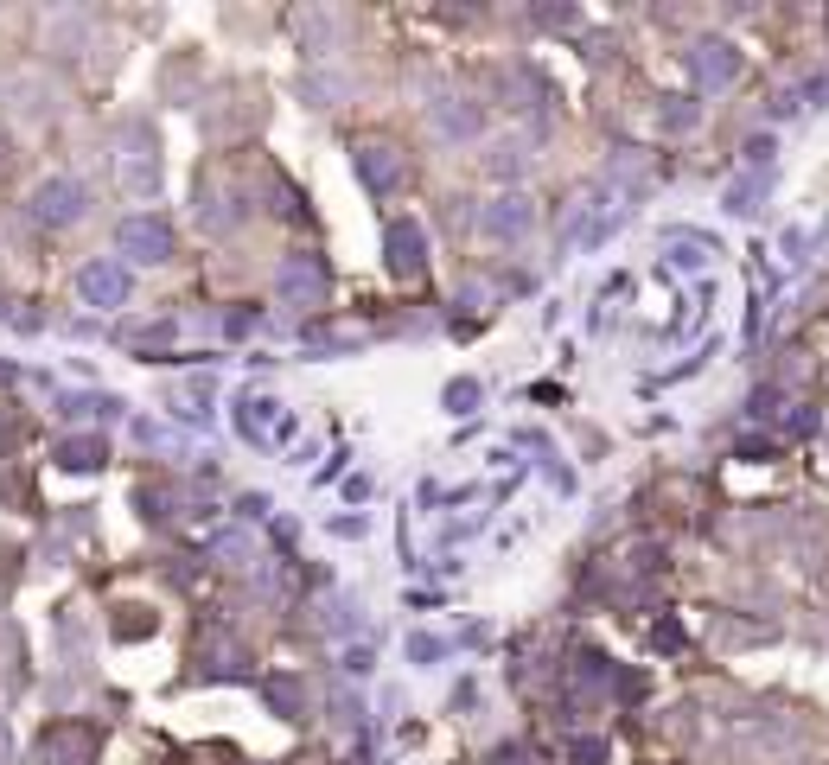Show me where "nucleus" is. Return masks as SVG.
Instances as JSON below:
<instances>
[{
	"label": "nucleus",
	"mask_w": 829,
	"mask_h": 765,
	"mask_svg": "<svg viewBox=\"0 0 829 765\" xmlns=\"http://www.w3.org/2000/svg\"><path fill=\"white\" fill-rule=\"evenodd\" d=\"M121 255L128 262H166L173 255V230L160 218H128L121 224Z\"/></svg>",
	"instance_id": "1"
},
{
	"label": "nucleus",
	"mask_w": 829,
	"mask_h": 765,
	"mask_svg": "<svg viewBox=\"0 0 829 765\" xmlns=\"http://www.w3.org/2000/svg\"><path fill=\"white\" fill-rule=\"evenodd\" d=\"M58 466H71V472L103 466V440H64V447H58Z\"/></svg>",
	"instance_id": "9"
},
{
	"label": "nucleus",
	"mask_w": 829,
	"mask_h": 765,
	"mask_svg": "<svg viewBox=\"0 0 829 765\" xmlns=\"http://www.w3.org/2000/svg\"><path fill=\"white\" fill-rule=\"evenodd\" d=\"M447 402H453V408H466V402H478V383H453V389H447Z\"/></svg>",
	"instance_id": "11"
},
{
	"label": "nucleus",
	"mask_w": 829,
	"mask_h": 765,
	"mask_svg": "<svg viewBox=\"0 0 829 765\" xmlns=\"http://www.w3.org/2000/svg\"><path fill=\"white\" fill-rule=\"evenodd\" d=\"M77 288H84L90 307H121V300H128V268H115V262H90V268L77 274Z\"/></svg>",
	"instance_id": "4"
},
{
	"label": "nucleus",
	"mask_w": 829,
	"mask_h": 765,
	"mask_svg": "<svg viewBox=\"0 0 829 765\" xmlns=\"http://www.w3.org/2000/svg\"><path fill=\"white\" fill-rule=\"evenodd\" d=\"M689 71H696V84L721 90V84H734L740 58H734V45H696V51H689Z\"/></svg>",
	"instance_id": "6"
},
{
	"label": "nucleus",
	"mask_w": 829,
	"mask_h": 765,
	"mask_svg": "<svg viewBox=\"0 0 829 765\" xmlns=\"http://www.w3.org/2000/svg\"><path fill=\"white\" fill-rule=\"evenodd\" d=\"M486 230L492 236H523L530 230V198H498L492 211H486Z\"/></svg>",
	"instance_id": "7"
},
{
	"label": "nucleus",
	"mask_w": 829,
	"mask_h": 765,
	"mask_svg": "<svg viewBox=\"0 0 829 765\" xmlns=\"http://www.w3.org/2000/svg\"><path fill=\"white\" fill-rule=\"evenodd\" d=\"M396 173H402V160H396L389 147H358V179H364V185H377V191H383Z\"/></svg>",
	"instance_id": "8"
},
{
	"label": "nucleus",
	"mask_w": 829,
	"mask_h": 765,
	"mask_svg": "<svg viewBox=\"0 0 829 765\" xmlns=\"http://www.w3.org/2000/svg\"><path fill=\"white\" fill-rule=\"evenodd\" d=\"M568 759H575V765H606V740H575Z\"/></svg>",
	"instance_id": "10"
},
{
	"label": "nucleus",
	"mask_w": 829,
	"mask_h": 765,
	"mask_svg": "<svg viewBox=\"0 0 829 765\" xmlns=\"http://www.w3.org/2000/svg\"><path fill=\"white\" fill-rule=\"evenodd\" d=\"M389 268L396 274H422L428 268V236H422V224H389Z\"/></svg>",
	"instance_id": "5"
},
{
	"label": "nucleus",
	"mask_w": 829,
	"mask_h": 765,
	"mask_svg": "<svg viewBox=\"0 0 829 765\" xmlns=\"http://www.w3.org/2000/svg\"><path fill=\"white\" fill-rule=\"evenodd\" d=\"M746 160H753V166H766V160H772V141H766V134H759V141H746Z\"/></svg>",
	"instance_id": "12"
},
{
	"label": "nucleus",
	"mask_w": 829,
	"mask_h": 765,
	"mask_svg": "<svg viewBox=\"0 0 829 765\" xmlns=\"http://www.w3.org/2000/svg\"><path fill=\"white\" fill-rule=\"evenodd\" d=\"M45 759L51 765H96V727H84V721L51 727L45 734Z\"/></svg>",
	"instance_id": "3"
},
{
	"label": "nucleus",
	"mask_w": 829,
	"mask_h": 765,
	"mask_svg": "<svg viewBox=\"0 0 829 765\" xmlns=\"http://www.w3.org/2000/svg\"><path fill=\"white\" fill-rule=\"evenodd\" d=\"M32 211H39L45 224H77V218H84V185H71V179H45V185L32 191Z\"/></svg>",
	"instance_id": "2"
}]
</instances>
